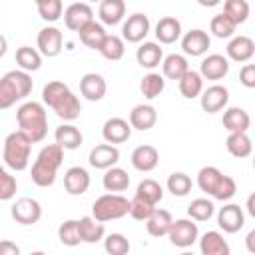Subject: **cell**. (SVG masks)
Instances as JSON below:
<instances>
[{
	"mask_svg": "<svg viewBox=\"0 0 255 255\" xmlns=\"http://www.w3.org/2000/svg\"><path fill=\"white\" fill-rule=\"evenodd\" d=\"M42 102L50 110L56 112V116L64 122H74L80 118L82 104L78 96L60 80H52L42 90Z\"/></svg>",
	"mask_w": 255,
	"mask_h": 255,
	"instance_id": "cell-1",
	"label": "cell"
},
{
	"mask_svg": "<svg viewBox=\"0 0 255 255\" xmlns=\"http://www.w3.org/2000/svg\"><path fill=\"white\" fill-rule=\"evenodd\" d=\"M16 122L20 131L32 141L38 143L46 137L48 133V116H46V108L40 102H24L18 110H16Z\"/></svg>",
	"mask_w": 255,
	"mask_h": 255,
	"instance_id": "cell-2",
	"label": "cell"
},
{
	"mask_svg": "<svg viewBox=\"0 0 255 255\" xmlns=\"http://www.w3.org/2000/svg\"><path fill=\"white\" fill-rule=\"evenodd\" d=\"M62 161H64V149L60 145H56V143L44 145L40 149L38 157L32 163V171H30L32 181L38 187H50V185H54Z\"/></svg>",
	"mask_w": 255,
	"mask_h": 255,
	"instance_id": "cell-3",
	"label": "cell"
},
{
	"mask_svg": "<svg viewBox=\"0 0 255 255\" xmlns=\"http://www.w3.org/2000/svg\"><path fill=\"white\" fill-rule=\"evenodd\" d=\"M34 88L32 76L22 70H10L0 78V110L12 108L16 102L30 96Z\"/></svg>",
	"mask_w": 255,
	"mask_h": 255,
	"instance_id": "cell-4",
	"label": "cell"
},
{
	"mask_svg": "<svg viewBox=\"0 0 255 255\" xmlns=\"http://www.w3.org/2000/svg\"><path fill=\"white\" fill-rule=\"evenodd\" d=\"M30 151H32V141L20 129L6 135L2 157H4V163L10 169L24 171L28 167V163H30Z\"/></svg>",
	"mask_w": 255,
	"mask_h": 255,
	"instance_id": "cell-5",
	"label": "cell"
},
{
	"mask_svg": "<svg viewBox=\"0 0 255 255\" xmlns=\"http://www.w3.org/2000/svg\"><path fill=\"white\" fill-rule=\"evenodd\" d=\"M129 213V199L120 193H104L92 205V217L100 223L122 219Z\"/></svg>",
	"mask_w": 255,
	"mask_h": 255,
	"instance_id": "cell-6",
	"label": "cell"
},
{
	"mask_svg": "<svg viewBox=\"0 0 255 255\" xmlns=\"http://www.w3.org/2000/svg\"><path fill=\"white\" fill-rule=\"evenodd\" d=\"M167 237H169L171 245H175V247H181V249L191 247V245L197 241V237H199L197 223H195L193 219H187V217L175 219V221L171 223L169 231H167Z\"/></svg>",
	"mask_w": 255,
	"mask_h": 255,
	"instance_id": "cell-7",
	"label": "cell"
},
{
	"mask_svg": "<svg viewBox=\"0 0 255 255\" xmlns=\"http://www.w3.org/2000/svg\"><path fill=\"white\" fill-rule=\"evenodd\" d=\"M10 213H12L14 221L20 225H34L42 217V205H40V201H36L32 197H20L14 201Z\"/></svg>",
	"mask_w": 255,
	"mask_h": 255,
	"instance_id": "cell-8",
	"label": "cell"
},
{
	"mask_svg": "<svg viewBox=\"0 0 255 255\" xmlns=\"http://www.w3.org/2000/svg\"><path fill=\"white\" fill-rule=\"evenodd\" d=\"M64 22H66V28L80 32L86 24L94 22V10L86 2H74L64 10Z\"/></svg>",
	"mask_w": 255,
	"mask_h": 255,
	"instance_id": "cell-9",
	"label": "cell"
},
{
	"mask_svg": "<svg viewBox=\"0 0 255 255\" xmlns=\"http://www.w3.org/2000/svg\"><path fill=\"white\" fill-rule=\"evenodd\" d=\"M147 32H149V18L141 12H135L128 16V20L122 26V40L137 44L147 36Z\"/></svg>",
	"mask_w": 255,
	"mask_h": 255,
	"instance_id": "cell-10",
	"label": "cell"
},
{
	"mask_svg": "<svg viewBox=\"0 0 255 255\" xmlns=\"http://www.w3.org/2000/svg\"><path fill=\"white\" fill-rule=\"evenodd\" d=\"M229 102V90L221 84H213L209 88H205L199 96V104L203 108V112L207 114H215L221 112Z\"/></svg>",
	"mask_w": 255,
	"mask_h": 255,
	"instance_id": "cell-11",
	"label": "cell"
},
{
	"mask_svg": "<svg viewBox=\"0 0 255 255\" xmlns=\"http://www.w3.org/2000/svg\"><path fill=\"white\" fill-rule=\"evenodd\" d=\"M38 52L40 56L54 58L62 52V32L56 26H44L38 32Z\"/></svg>",
	"mask_w": 255,
	"mask_h": 255,
	"instance_id": "cell-12",
	"label": "cell"
},
{
	"mask_svg": "<svg viewBox=\"0 0 255 255\" xmlns=\"http://www.w3.org/2000/svg\"><path fill=\"white\" fill-rule=\"evenodd\" d=\"M211 46V38L205 30L201 28H193L189 32L183 34L181 38V50L187 56H203Z\"/></svg>",
	"mask_w": 255,
	"mask_h": 255,
	"instance_id": "cell-13",
	"label": "cell"
},
{
	"mask_svg": "<svg viewBox=\"0 0 255 255\" xmlns=\"http://www.w3.org/2000/svg\"><path fill=\"white\" fill-rule=\"evenodd\" d=\"M229 74V60L223 54H209L199 64V76L203 80H221Z\"/></svg>",
	"mask_w": 255,
	"mask_h": 255,
	"instance_id": "cell-14",
	"label": "cell"
},
{
	"mask_svg": "<svg viewBox=\"0 0 255 255\" xmlns=\"http://www.w3.org/2000/svg\"><path fill=\"white\" fill-rule=\"evenodd\" d=\"M88 159L96 169H110L120 161V149L112 143H98L96 147H92Z\"/></svg>",
	"mask_w": 255,
	"mask_h": 255,
	"instance_id": "cell-15",
	"label": "cell"
},
{
	"mask_svg": "<svg viewBox=\"0 0 255 255\" xmlns=\"http://www.w3.org/2000/svg\"><path fill=\"white\" fill-rule=\"evenodd\" d=\"M102 135H104L106 143H112V145L124 143L131 135V126L124 118H110V120H106V124L102 128Z\"/></svg>",
	"mask_w": 255,
	"mask_h": 255,
	"instance_id": "cell-16",
	"label": "cell"
},
{
	"mask_svg": "<svg viewBox=\"0 0 255 255\" xmlns=\"http://www.w3.org/2000/svg\"><path fill=\"white\" fill-rule=\"evenodd\" d=\"M243 223H245V215L237 203H227L217 213V225L225 233H237L243 227Z\"/></svg>",
	"mask_w": 255,
	"mask_h": 255,
	"instance_id": "cell-17",
	"label": "cell"
},
{
	"mask_svg": "<svg viewBox=\"0 0 255 255\" xmlns=\"http://www.w3.org/2000/svg\"><path fill=\"white\" fill-rule=\"evenodd\" d=\"M108 92V84L104 80V76L96 74V72H88L82 76L80 80V94L90 100V102H100Z\"/></svg>",
	"mask_w": 255,
	"mask_h": 255,
	"instance_id": "cell-18",
	"label": "cell"
},
{
	"mask_svg": "<svg viewBox=\"0 0 255 255\" xmlns=\"http://www.w3.org/2000/svg\"><path fill=\"white\" fill-rule=\"evenodd\" d=\"M64 187L70 195H82L88 191L90 187V173L80 167V165H72L66 169L64 173Z\"/></svg>",
	"mask_w": 255,
	"mask_h": 255,
	"instance_id": "cell-19",
	"label": "cell"
},
{
	"mask_svg": "<svg viewBox=\"0 0 255 255\" xmlns=\"http://www.w3.org/2000/svg\"><path fill=\"white\" fill-rule=\"evenodd\" d=\"M157 122V110L149 104H137L133 106V110L129 112V126L131 129H139V131H145V129H151Z\"/></svg>",
	"mask_w": 255,
	"mask_h": 255,
	"instance_id": "cell-20",
	"label": "cell"
},
{
	"mask_svg": "<svg viewBox=\"0 0 255 255\" xmlns=\"http://www.w3.org/2000/svg\"><path fill=\"white\" fill-rule=\"evenodd\" d=\"M157 163H159V151L149 143L137 145L131 151V165L137 171H151L157 167Z\"/></svg>",
	"mask_w": 255,
	"mask_h": 255,
	"instance_id": "cell-21",
	"label": "cell"
},
{
	"mask_svg": "<svg viewBox=\"0 0 255 255\" xmlns=\"http://www.w3.org/2000/svg\"><path fill=\"white\" fill-rule=\"evenodd\" d=\"M255 54V42L249 36H233L227 44V58L233 62H249Z\"/></svg>",
	"mask_w": 255,
	"mask_h": 255,
	"instance_id": "cell-22",
	"label": "cell"
},
{
	"mask_svg": "<svg viewBox=\"0 0 255 255\" xmlns=\"http://www.w3.org/2000/svg\"><path fill=\"white\" fill-rule=\"evenodd\" d=\"M201 255H231V247L227 239L219 231H207L199 239Z\"/></svg>",
	"mask_w": 255,
	"mask_h": 255,
	"instance_id": "cell-23",
	"label": "cell"
},
{
	"mask_svg": "<svg viewBox=\"0 0 255 255\" xmlns=\"http://www.w3.org/2000/svg\"><path fill=\"white\" fill-rule=\"evenodd\" d=\"M251 126V118L249 114L243 110V108H227L225 114H223V128L229 131V133H247Z\"/></svg>",
	"mask_w": 255,
	"mask_h": 255,
	"instance_id": "cell-24",
	"label": "cell"
},
{
	"mask_svg": "<svg viewBox=\"0 0 255 255\" xmlns=\"http://www.w3.org/2000/svg\"><path fill=\"white\" fill-rule=\"evenodd\" d=\"M155 38L159 44H173L181 38V22L175 16H163L155 24Z\"/></svg>",
	"mask_w": 255,
	"mask_h": 255,
	"instance_id": "cell-25",
	"label": "cell"
},
{
	"mask_svg": "<svg viewBox=\"0 0 255 255\" xmlns=\"http://www.w3.org/2000/svg\"><path fill=\"white\" fill-rule=\"evenodd\" d=\"M78 231L82 243H98L106 237V225L96 221L92 215H84L78 219Z\"/></svg>",
	"mask_w": 255,
	"mask_h": 255,
	"instance_id": "cell-26",
	"label": "cell"
},
{
	"mask_svg": "<svg viewBox=\"0 0 255 255\" xmlns=\"http://www.w3.org/2000/svg\"><path fill=\"white\" fill-rule=\"evenodd\" d=\"M54 139H56V145H60L66 151V149H78L84 141V135L74 124H62L56 128Z\"/></svg>",
	"mask_w": 255,
	"mask_h": 255,
	"instance_id": "cell-27",
	"label": "cell"
},
{
	"mask_svg": "<svg viewBox=\"0 0 255 255\" xmlns=\"http://www.w3.org/2000/svg\"><path fill=\"white\" fill-rule=\"evenodd\" d=\"M135 60L141 68H147V70H153L155 66L161 64L163 60V50L157 42H143L137 50H135Z\"/></svg>",
	"mask_w": 255,
	"mask_h": 255,
	"instance_id": "cell-28",
	"label": "cell"
},
{
	"mask_svg": "<svg viewBox=\"0 0 255 255\" xmlns=\"http://www.w3.org/2000/svg\"><path fill=\"white\" fill-rule=\"evenodd\" d=\"M223 175L225 173H221L215 165H205L197 173V185H199L201 191H205L207 195L215 197V193H217V189H219V185L223 181Z\"/></svg>",
	"mask_w": 255,
	"mask_h": 255,
	"instance_id": "cell-29",
	"label": "cell"
},
{
	"mask_svg": "<svg viewBox=\"0 0 255 255\" xmlns=\"http://www.w3.org/2000/svg\"><path fill=\"white\" fill-rule=\"evenodd\" d=\"M171 223H173V217L167 209H155L151 213V217L145 221V229L151 237H163V235H167Z\"/></svg>",
	"mask_w": 255,
	"mask_h": 255,
	"instance_id": "cell-30",
	"label": "cell"
},
{
	"mask_svg": "<svg viewBox=\"0 0 255 255\" xmlns=\"http://www.w3.org/2000/svg\"><path fill=\"white\" fill-rule=\"evenodd\" d=\"M98 14L104 24L114 26V24L122 22V18L126 14V2L124 0H104V2H100Z\"/></svg>",
	"mask_w": 255,
	"mask_h": 255,
	"instance_id": "cell-31",
	"label": "cell"
},
{
	"mask_svg": "<svg viewBox=\"0 0 255 255\" xmlns=\"http://www.w3.org/2000/svg\"><path fill=\"white\" fill-rule=\"evenodd\" d=\"M187 70H189L187 58L181 54H169L161 60V72H163L161 76L167 80H179Z\"/></svg>",
	"mask_w": 255,
	"mask_h": 255,
	"instance_id": "cell-32",
	"label": "cell"
},
{
	"mask_svg": "<svg viewBox=\"0 0 255 255\" xmlns=\"http://www.w3.org/2000/svg\"><path fill=\"white\" fill-rule=\"evenodd\" d=\"M177 84H179L181 96L187 98V100H193V98L201 96V92H203V78H201L199 72H195V70H187V72L177 80Z\"/></svg>",
	"mask_w": 255,
	"mask_h": 255,
	"instance_id": "cell-33",
	"label": "cell"
},
{
	"mask_svg": "<svg viewBox=\"0 0 255 255\" xmlns=\"http://www.w3.org/2000/svg\"><path fill=\"white\" fill-rule=\"evenodd\" d=\"M102 183H104L106 191L118 193V191H124V189L129 187V175H128L126 169L114 165V167L106 169V173H104V177H102Z\"/></svg>",
	"mask_w": 255,
	"mask_h": 255,
	"instance_id": "cell-34",
	"label": "cell"
},
{
	"mask_svg": "<svg viewBox=\"0 0 255 255\" xmlns=\"http://www.w3.org/2000/svg\"><path fill=\"white\" fill-rule=\"evenodd\" d=\"M98 52L106 58V60H112V62H118L124 58L126 54V42L122 40V36H116V34H108L102 42V46L98 48Z\"/></svg>",
	"mask_w": 255,
	"mask_h": 255,
	"instance_id": "cell-35",
	"label": "cell"
},
{
	"mask_svg": "<svg viewBox=\"0 0 255 255\" xmlns=\"http://www.w3.org/2000/svg\"><path fill=\"white\" fill-rule=\"evenodd\" d=\"M225 147L233 157H247L253 151V143L251 137L247 133H229L225 139Z\"/></svg>",
	"mask_w": 255,
	"mask_h": 255,
	"instance_id": "cell-36",
	"label": "cell"
},
{
	"mask_svg": "<svg viewBox=\"0 0 255 255\" xmlns=\"http://www.w3.org/2000/svg\"><path fill=\"white\" fill-rule=\"evenodd\" d=\"M80 40H82V44H86L88 48H92V50H98L100 46H102V42H104V38L108 36V32L104 30V26L100 24V22H90V24H86L80 32Z\"/></svg>",
	"mask_w": 255,
	"mask_h": 255,
	"instance_id": "cell-37",
	"label": "cell"
},
{
	"mask_svg": "<svg viewBox=\"0 0 255 255\" xmlns=\"http://www.w3.org/2000/svg\"><path fill=\"white\" fill-rule=\"evenodd\" d=\"M16 62L22 72H36L42 66V56L36 48L30 46H20L16 50Z\"/></svg>",
	"mask_w": 255,
	"mask_h": 255,
	"instance_id": "cell-38",
	"label": "cell"
},
{
	"mask_svg": "<svg viewBox=\"0 0 255 255\" xmlns=\"http://www.w3.org/2000/svg\"><path fill=\"white\" fill-rule=\"evenodd\" d=\"M139 90H141L143 98L153 100V98H157V96L165 90V78H163L161 74H157V72H149V74H145V76L141 78Z\"/></svg>",
	"mask_w": 255,
	"mask_h": 255,
	"instance_id": "cell-39",
	"label": "cell"
},
{
	"mask_svg": "<svg viewBox=\"0 0 255 255\" xmlns=\"http://www.w3.org/2000/svg\"><path fill=\"white\" fill-rule=\"evenodd\" d=\"M135 197H139V199H143V201H147L151 205H157L161 201V197H163V187L155 179L147 177V179L139 181V185L135 189Z\"/></svg>",
	"mask_w": 255,
	"mask_h": 255,
	"instance_id": "cell-40",
	"label": "cell"
},
{
	"mask_svg": "<svg viewBox=\"0 0 255 255\" xmlns=\"http://www.w3.org/2000/svg\"><path fill=\"white\" fill-rule=\"evenodd\" d=\"M213 211H215V205L207 197H195L187 207V215L193 221H207V219H211Z\"/></svg>",
	"mask_w": 255,
	"mask_h": 255,
	"instance_id": "cell-41",
	"label": "cell"
},
{
	"mask_svg": "<svg viewBox=\"0 0 255 255\" xmlns=\"http://www.w3.org/2000/svg\"><path fill=\"white\" fill-rule=\"evenodd\" d=\"M223 14H225L235 26H239V24H243V22L247 20V16H249V2H247V0H227V2L223 4Z\"/></svg>",
	"mask_w": 255,
	"mask_h": 255,
	"instance_id": "cell-42",
	"label": "cell"
},
{
	"mask_svg": "<svg viewBox=\"0 0 255 255\" xmlns=\"http://www.w3.org/2000/svg\"><path fill=\"white\" fill-rule=\"evenodd\" d=\"M167 191L171 195H177V197H185L189 191H191V177L183 171H173L169 177H167Z\"/></svg>",
	"mask_w": 255,
	"mask_h": 255,
	"instance_id": "cell-43",
	"label": "cell"
},
{
	"mask_svg": "<svg viewBox=\"0 0 255 255\" xmlns=\"http://www.w3.org/2000/svg\"><path fill=\"white\" fill-rule=\"evenodd\" d=\"M58 239L66 245V247H76L80 245V231H78V219H66L60 227H58Z\"/></svg>",
	"mask_w": 255,
	"mask_h": 255,
	"instance_id": "cell-44",
	"label": "cell"
},
{
	"mask_svg": "<svg viewBox=\"0 0 255 255\" xmlns=\"http://www.w3.org/2000/svg\"><path fill=\"white\" fill-rule=\"evenodd\" d=\"M104 249H106L108 255H128L129 249H131V245H129V241H128L126 235H122V233H110L104 239Z\"/></svg>",
	"mask_w": 255,
	"mask_h": 255,
	"instance_id": "cell-45",
	"label": "cell"
},
{
	"mask_svg": "<svg viewBox=\"0 0 255 255\" xmlns=\"http://www.w3.org/2000/svg\"><path fill=\"white\" fill-rule=\"evenodd\" d=\"M235 28H237V26H235L223 12L215 14V16L211 18V22H209V30H211V34L217 36V38H231V36L235 34Z\"/></svg>",
	"mask_w": 255,
	"mask_h": 255,
	"instance_id": "cell-46",
	"label": "cell"
},
{
	"mask_svg": "<svg viewBox=\"0 0 255 255\" xmlns=\"http://www.w3.org/2000/svg\"><path fill=\"white\" fill-rule=\"evenodd\" d=\"M36 8H38L40 18L46 20V22H56L62 16V12H64L62 0H38Z\"/></svg>",
	"mask_w": 255,
	"mask_h": 255,
	"instance_id": "cell-47",
	"label": "cell"
},
{
	"mask_svg": "<svg viewBox=\"0 0 255 255\" xmlns=\"http://www.w3.org/2000/svg\"><path fill=\"white\" fill-rule=\"evenodd\" d=\"M153 211H155V205H151V203H147L135 195L129 199V213L128 215H131L135 221H147Z\"/></svg>",
	"mask_w": 255,
	"mask_h": 255,
	"instance_id": "cell-48",
	"label": "cell"
},
{
	"mask_svg": "<svg viewBox=\"0 0 255 255\" xmlns=\"http://www.w3.org/2000/svg\"><path fill=\"white\" fill-rule=\"evenodd\" d=\"M16 189H18V181L16 177L6 171V167L0 165V201H8L16 195Z\"/></svg>",
	"mask_w": 255,
	"mask_h": 255,
	"instance_id": "cell-49",
	"label": "cell"
},
{
	"mask_svg": "<svg viewBox=\"0 0 255 255\" xmlns=\"http://www.w3.org/2000/svg\"><path fill=\"white\" fill-rule=\"evenodd\" d=\"M235 191H237V183H235V179H233L231 175H223V181H221V185H219V189H217V193H215L213 199L227 201V199H231V197L235 195Z\"/></svg>",
	"mask_w": 255,
	"mask_h": 255,
	"instance_id": "cell-50",
	"label": "cell"
},
{
	"mask_svg": "<svg viewBox=\"0 0 255 255\" xmlns=\"http://www.w3.org/2000/svg\"><path fill=\"white\" fill-rule=\"evenodd\" d=\"M239 82L245 88H255V64H243L239 70Z\"/></svg>",
	"mask_w": 255,
	"mask_h": 255,
	"instance_id": "cell-51",
	"label": "cell"
},
{
	"mask_svg": "<svg viewBox=\"0 0 255 255\" xmlns=\"http://www.w3.org/2000/svg\"><path fill=\"white\" fill-rule=\"evenodd\" d=\"M0 255H20V247L10 239H2L0 241Z\"/></svg>",
	"mask_w": 255,
	"mask_h": 255,
	"instance_id": "cell-52",
	"label": "cell"
},
{
	"mask_svg": "<svg viewBox=\"0 0 255 255\" xmlns=\"http://www.w3.org/2000/svg\"><path fill=\"white\" fill-rule=\"evenodd\" d=\"M253 239H255V229L253 231H249V235H247V249H249V253H255V245H253Z\"/></svg>",
	"mask_w": 255,
	"mask_h": 255,
	"instance_id": "cell-53",
	"label": "cell"
},
{
	"mask_svg": "<svg viewBox=\"0 0 255 255\" xmlns=\"http://www.w3.org/2000/svg\"><path fill=\"white\" fill-rule=\"evenodd\" d=\"M247 209H249L251 215H255V195H253V193L247 197Z\"/></svg>",
	"mask_w": 255,
	"mask_h": 255,
	"instance_id": "cell-54",
	"label": "cell"
},
{
	"mask_svg": "<svg viewBox=\"0 0 255 255\" xmlns=\"http://www.w3.org/2000/svg\"><path fill=\"white\" fill-rule=\"evenodd\" d=\"M6 50H8V40H6V38L0 34V58L6 54Z\"/></svg>",
	"mask_w": 255,
	"mask_h": 255,
	"instance_id": "cell-55",
	"label": "cell"
},
{
	"mask_svg": "<svg viewBox=\"0 0 255 255\" xmlns=\"http://www.w3.org/2000/svg\"><path fill=\"white\" fill-rule=\"evenodd\" d=\"M30 255H48V253H44V251H32Z\"/></svg>",
	"mask_w": 255,
	"mask_h": 255,
	"instance_id": "cell-56",
	"label": "cell"
},
{
	"mask_svg": "<svg viewBox=\"0 0 255 255\" xmlns=\"http://www.w3.org/2000/svg\"><path fill=\"white\" fill-rule=\"evenodd\" d=\"M179 255H193L191 251H183V253H179Z\"/></svg>",
	"mask_w": 255,
	"mask_h": 255,
	"instance_id": "cell-57",
	"label": "cell"
}]
</instances>
